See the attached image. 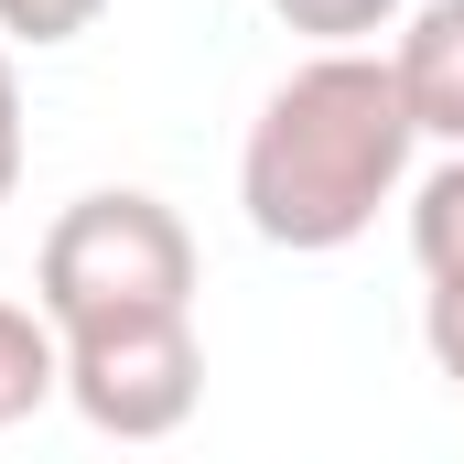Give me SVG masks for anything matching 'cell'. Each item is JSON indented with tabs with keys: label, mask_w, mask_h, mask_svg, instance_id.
<instances>
[{
	"label": "cell",
	"mask_w": 464,
	"mask_h": 464,
	"mask_svg": "<svg viewBox=\"0 0 464 464\" xmlns=\"http://www.w3.org/2000/svg\"><path fill=\"white\" fill-rule=\"evenodd\" d=\"M65 400L109 443H173L206 400V346L195 314H140V324H87L65 335Z\"/></svg>",
	"instance_id": "3"
},
{
	"label": "cell",
	"mask_w": 464,
	"mask_h": 464,
	"mask_svg": "<svg viewBox=\"0 0 464 464\" xmlns=\"http://www.w3.org/2000/svg\"><path fill=\"white\" fill-rule=\"evenodd\" d=\"M33 303L54 314V335H87V324H140V314H195V237L162 195L140 184H98L76 195L44 259H33Z\"/></svg>",
	"instance_id": "2"
},
{
	"label": "cell",
	"mask_w": 464,
	"mask_h": 464,
	"mask_svg": "<svg viewBox=\"0 0 464 464\" xmlns=\"http://www.w3.org/2000/svg\"><path fill=\"white\" fill-rule=\"evenodd\" d=\"M270 11H281L292 33H314L324 54H356V44H378V33H389L411 0H270Z\"/></svg>",
	"instance_id": "7"
},
{
	"label": "cell",
	"mask_w": 464,
	"mask_h": 464,
	"mask_svg": "<svg viewBox=\"0 0 464 464\" xmlns=\"http://www.w3.org/2000/svg\"><path fill=\"white\" fill-rule=\"evenodd\" d=\"M389 76H400L411 130L443 140V151H464V0H421V11H400Z\"/></svg>",
	"instance_id": "4"
},
{
	"label": "cell",
	"mask_w": 464,
	"mask_h": 464,
	"mask_svg": "<svg viewBox=\"0 0 464 464\" xmlns=\"http://www.w3.org/2000/svg\"><path fill=\"white\" fill-rule=\"evenodd\" d=\"M411 259L421 281H464V151L411 184Z\"/></svg>",
	"instance_id": "6"
},
{
	"label": "cell",
	"mask_w": 464,
	"mask_h": 464,
	"mask_svg": "<svg viewBox=\"0 0 464 464\" xmlns=\"http://www.w3.org/2000/svg\"><path fill=\"white\" fill-rule=\"evenodd\" d=\"M421 346H432V367L454 378V400H464V281H432L421 292Z\"/></svg>",
	"instance_id": "9"
},
{
	"label": "cell",
	"mask_w": 464,
	"mask_h": 464,
	"mask_svg": "<svg viewBox=\"0 0 464 464\" xmlns=\"http://www.w3.org/2000/svg\"><path fill=\"white\" fill-rule=\"evenodd\" d=\"M411 109H400V76L389 54H314L292 65L259 119H248V151H237V206L248 227L292 259H324L356 248L378 227V206H400L411 184Z\"/></svg>",
	"instance_id": "1"
},
{
	"label": "cell",
	"mask_w": 464,
	"mask_h": 464,
	"mask_svg": "<svg viewBox=\"0 0 464 464\" xmlns=\"http://www.w3.org/2000/svg\"><path fill=\"white\" fill-rule=\"evenodd\" d=\"M98 11L109 0H0V33L11 44H76V33H98Z\"/></svg>",
	"instance_id": "8"
},
{
	"label": "cell",
	"mask_w": 464,
	"mask_h": 464,
	"mask_svg": "<svg viewBox=\"0 0 464 464\" xmlns=\"http://www.w3.org/2000/svg\"><path fill=\"white\" fill-rule=\"evenodd\" d=\"M11 184H22V76L0 54V206H11Z\"/></svg>",
	"instance_id": "10"
},
{
	"label": "cell",
	"mask_w": 464,
	"mask_h": 464,
	"mask_svg": "<svg viewBox=\"0 0 464 464\" xmlns=\"http://www.w3.org/2000/svg\"><path fill=\"white\" fill-rule=\"evenodd\" d=\"M44 400H65V335L44 303H0V432L33 421Z\"/></svg>",
	"instance_id": "5"
}]
</instances>
